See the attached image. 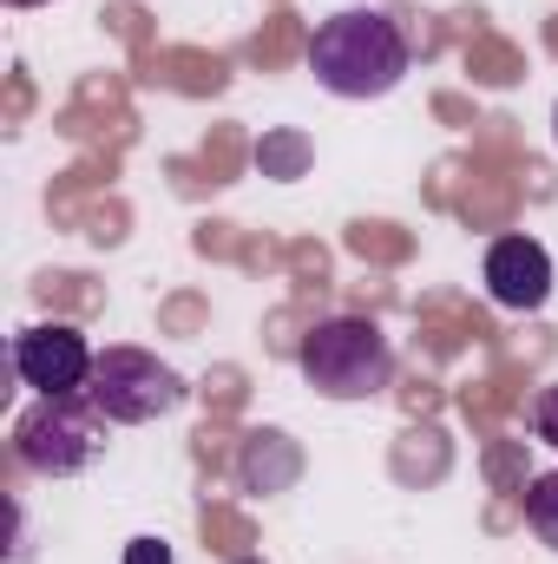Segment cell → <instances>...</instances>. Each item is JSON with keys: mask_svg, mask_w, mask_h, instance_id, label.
Listing matches in <instances>:
<instances>
[{"mask_svg": "<svg viewBox=\"0 0 558 564\" xmlns=\"http://www.w3.org/2000/svg\"><path fill=\"white\" fill-rule=\"evenodd\" d=\"M408 26L388 13V7H348V13H329L309 40V73L322 93L335 99H388L401 79H408Z\"/></svg>", "mask_w": 558, "mask_h": 564, "instance_id": "cell-1", "label": "cell"}, {"mask_svg": "<svg viewBox=\"0 0 558 564\" xmlns=\"http://www.w3.org/2000/svg\"><path fill=\"white\" fill-rule=\"evenodd\" d=\"M296 368L322 401H375L395 381V348L368 315H329L302 335Z\"/></svg>", "mask_w": 558, "mask_h": 564, "instance_id": "cell-2", "label": "cell"}, {"mask_svg": "<svg viewBox=\"0 0 558 564\" xmlns=\"http://www.w3.org/2000/svg\"><path fill=\"white\" fill-rule=\"evenodd\" d=\"M106 426L112 421L93 408V394H40L13 426V453L40 479H73L106 453Z\"/></svg>", "mask_w": 558, "mask_h": 564, "instance_id": "cell-3", "label": "cell"}, {"mask_svg": "<svg viewBox=\"0 0 558 564\" xmlns=\"http://www.w3.org/2000/svg\"><path fill=\"white\" fill-rule=\"evenodd\" d=\"M86 394H93V408L112 426H151V421H164V414H178L191 388H184V375L164 368L151 348H106V355L93 361Z\"/></svg>", "mask_w": 558, "mask_h": 564, "instance_id": "cell-4", "label": "cell"}, {"mask_svg": "<svg viewBox=\"0 0 558 564\" xmlns=\"http://www.w3.org/2000/svg\"><path fill=\"white\" fill-rule=\"evenodd\" d=\"M93 341L73 328V322H40V328H20L13 335V375L40 394H86L93 381Z\"/></svg>", "mask_w": 558, "mask_h": 564, "instance_id": "cell-5", "label": "cell"}, {"mask_svg": "<svg viewBox=\"0 0 558 564\" xmlns=\"http://www.w3.org/2000/svg\"><path fill=\"white\" fill-rule=\"evenodd\" d=\"M486 295L513 315H533L552 302V250L539 237H500L486 250Z\"/></svg>", "mask_w": 558, "mask_h": 564, "instance_id": "cell-6", "label": "cell"}, {"mask_svg": "<svg viewBox=\"0 0 558 564\" xmlns=\"http://www.w3.org/2000/svg\"><path fill=\"white\" fill-rule=\"evenodd\" d=\"M237 479H244V492H289V486L302 479V453H296V440L277 433V426L250 433L244 453H237Z\"/></svg>", "mask_w": 558, "mask_h": 564, "instance_id": "cell-7", "label": "cell"}, {"mask_svg": "<svg viewBox=\"0 0 558 564\" xmlns=\"http://www.w3.org/2000/svg\"><path fill=\"white\" fill-rule=\"evenodd\" d=\"M526 525L539 532V545L558 552V473H539V479L526 486Z\"/></svg>", "mask_w": 558, "mask_h": 564, "instance_id": "cell-8", "label": "cell"}, {"mask_svg": "<svg viewBox=\"0 0 558 564\" xmlns=\"http://www.w3.org/2000/svg\"><path fill=\"white\" fill-rule=\"evenodd\" d=\"M257 164H264V177H302L309 139H302V132H270V139L257 144Z\"/></svg>", "mask_w": 558, "mask_h": 564, "instance_id": "cell-9", "label": "cell"}, {"mask_svg": "<svg viewBox=\"0 0 558 564\" xmlns=\"http://www.w3.org/2000/svg\"><path fill=\"white\" fill-rule=\"evenodd\" d=\"M533 433H539L546 446H558V381L539 388V401H533Z\"/></svg>", "mask_w": 558, "mask_h": 564, "instance_id": "cell-10", "label": "cell"}, {"mask_svg": "<svg viewBox=\"0 0 558 564\" xmlns=\"http://www.w3.org/2000/svg\"><path fill=\"white\" fill-rule=\"evenodd\" d=\"M126 564H171V545L164 539H132L126 545Z\"/></svg>", "mask_w": 558, "mask_h": 564, "instance_id": "cell-11", "label": "cell"}, {"mask_svg": "<svg viewBox=\"0 0 558 564\" xmlns=\"http://www.w3.org/2000/svg\"><path fill=\"white\" fill-rule=\"evenodd\" d=\"M7 7H53V0H7Z\"/></svg>", "mask_w": 558, "mask_h": 564, "instance_id": "cell-12", "label": "cell"}, {"mask_svg": "<svg viewBox=\"0 0 558 564\" xmlns=\"http://www.w3.org/2000/svg\"><path fill=\"white\" fill-rule=\"evenodd\" d=\"M244 564H264V558H244Z\"/></svg>", "mask_w": 558, "mask_h": 564, "instance_id": "cell-13", "label": "cell"}, {"mask_svg": "<svg viewBox=\"0 0 558 564\" xmlns=\"http://www.w3.org/2000/svg\"><path fill=\"white\" fill-rule=\"evenodd\" d=\"M552 126H558V112H552Z\"/></svg>", "mask_w": 558, "mask_h": 564, "instance_id": "cell-14", "label": "cell"}]
</instances>
